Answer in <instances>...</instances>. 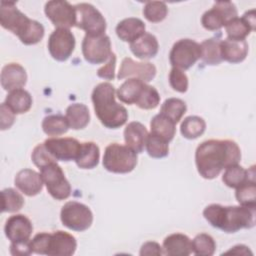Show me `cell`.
<instances>
[{
  "label": "cell",
  "mask_w": 256,
  "mask_h": 256,
  "mask_svg": "<svg viewBox=\"0 0 256 256\" xmlns=\"http://www.w3.org/2000/svg\"><path fill=\"white\" fill-rule=\"evenodd\" d=\"M240 160L241 150L232 140L210 139L202 142L195 152L197 171L205 179L216 178L223 169Z\"/></svg>",
  "instance_id": "obj_1"
},
{
  "label": "cell",
  "mask_w": 256,
  "mask_h": 256,
  "mask_svg": "<svg viewBox=\"0 0 256 256\" xmlns=\"http://www.w3.org/2000/svg\"><path fill=\"white\" fill-rule=\"evenodd\" d=\"M209 224L226 233H235L241 229H250L255 225V208L246 206H222L210 204L203 210Z\"/></svg>",
  "instance_id": "obj_2"
},
{
  "label": "cell",
  "mask_w": 256,
  "mask_h": 256,
  "mask_svg": "<svg viewBox=\"0 0 256 256\" xmlns=\"http://www.w3.org/2000/svg\"><path fill=\"white\" fill-rule=\"evenodd\" d=\"M0 24L4 29L17 35L25 45L37 44L42 40L45 32L41 23L28 18L18 10L14 2H1Z\"/></svg>",
  "instance_id": "obj_3"
},
{
  "label": "cell",
  "mask_w": 256,
  "mask_h": 256,
  "mask_svg": "<svg viewBox=\"0 0 256 256\" xmlns=\"http://www.w3.org/2000/svg\"><path fill=\"white\" fill-rule=\"evenodd\" d=\"M115 88L109 82H102L93 89L91 99L95 114L101 124L109 129L123 126L128 119L124 106L115 100Z\"/></svg>",
  "instance_id": "obj_4"
},
{
  "label": "cell",
  "mask_w": 256,
  "mask_h": 256,
  "mask_svg": "<svg viewBox=\"0 0 256 256\" xmlns=\"http://www.w3.org/2000/svg\"><path fill=\"white\" fill-rule=\"evenodd\" d=\"M118 99L126 104H135L141 109H154L160 103L158 91L137 78L126 80L117 90Z\"/></svg>",
  "instance_id": "obj_5"
},
{
  "label": "cell",
  "mask_w": 256,
  "mask_h": 256,
  "mask_svg": "<svg viewBox=\"0 0 256 256\" xmlns=\"http://www.w3.org/2000/svg\"><path fill=\"white\" fill-rule=\"evenodd\" d=\"M102 163L109 172L126 174L133 171L137 165V153L127 145L112 143L105 148Z\"/></svg>",
  "instance_id": "obj_6"
},
{
  "label": "cell",
  "mask_w": 256,
  "mask_h": 256,
  "mask_svg": "<svg viewBox=\"0 0 256 256\" xmlns=\"http://www.w3.org/2000/svg\"><path fill=\"white\" fill-rule=\"evenodd\" d=\"M60 219L62 224L68 229L82 232L90 228L93 222V214L85 204L69 201L62 206Z\"/></svg>",
  "instance_id": "obj_7"
},
{
  "label": "cell",
  "mask_w": 256,
  "mask_h": 256,
  "mask_svg": "<svg viewBox=\"0 0 256 256\" xmlns=\"http://www.w3.org/2000/svg\"><path fill=\"white\" fill-rule=\"evenodd\" d=\"M40 174L48 193L54 199L60 201L70 196L71 185L66 179L62 168L57 164V161L40 168Z\"/></svg>",
  "instance_id": "obj_8"
},
{
  "label": "cell",
  "mask_w": 256,
  "mask_h": 256,
  "mask_svg": "<svg viewBox=\"0 0 256 256\" xmlns=\"http://www.w3.org/2000/svg\"><path fill=\"white\" fill-rule=\"evenodd\" d=\"M77 12L76 27L84 30L86 35L101 36L106 30V21L103 15L89 3L75 5Z\"/></svg>",
  "instance_id": "obj_9"
},
{
  "label": "cell",
  "mask_w": 256,
  "mask_h": 256,
  "mask_svg": "<svg viewBox=\"0 0 256 256\" xmlns=\"http://www.w3.org/2000/svg\"><path fill=\"white\" fill-rule=\"evenodd\" d=\"M200 58V44L192 39H180L174 43L169 60L174 68L188 70Z\"/></svg>",
  "instance_id": "obj_10"
},
{
  "label": "cell",
  "mask_w": 256,
  "mask_h": 256,
  "mask_svg": "<svg viewBox=\"0 0 256 256\" xmlns=\"http://www.w3.org/2000/svg\"><path fill=\"white\" fill-rule=\"evenodd\" d=\"M238 15L236 6L231 1H217L201 18L202 26L209 31H216Z\"/></svg>",
  "instance_id": "obj_11"
},
{
  "label": "cell",
  "mask_w": 256,
  "mask_h": 256,
  "mask_svg": "<svg viewBox=\"0 0 256 256\" xmlns=\"http://www.w3.org/2000/svg\"><path fill=\"white\" fill-rule=\"evenodd\" d=\"M44 12L47 18L58 28L70 29L76 26L77 23V12L75 6L71 5L67 1L53 0L48 1L45 4Z\"/></svg>",
  "instance_id": "obj_12"
},
{
  "label": "cell",
  "mask_w": 256,
  "mask_h": 256,
  "mask_svg": "<svg viewBox=\"0 0 256 256\" xmlns=\"http://www.w3.org/2000/svg\"><path fill=\"white\" fill-rule=\"evenodd\" d=\"M82 53L84 59L90 64H101L108 61L111 51V41L107 35H85L82 41Z\"/></svg>",
  "instance_id": "obj_13"
},
{
  "label": "cell",
  "mask_w": 256,
  "mask_h": 256,
  "mask_svg": "<svg viewBox=\"0 0 256 256\" xmlns=\"http://www.w3.org/2000/svg\"><path fill=\"white\" fill-rule=\"evenodd\" d=\"M48 50L56 61H66L74 51L75 37L70 29H55L48 39Z\"/></svg>",
  "instance_id": "obj_14"
},
{
  "label": "cell",
  "mask_w": 256,
  "mask_h": 256,
  "mask_svg": "<svg viewBox=\"0 0 256 256\" xmlns=\"http://www.w3.org/2000/svg\"><path fill=\"white\" fill-rule=\"evenodd\" d=\"M44 145L48 152L57 161L76 160L81 149V143L74 138H49L45 140Z\"/></svg>",
  "instance_id": "obj_15"
},
{
  "label": "cell",
  "mask_w": 256,
  "mask_h": 256,
  "mask_svg": "<svg viewBox=\"0 0 256 256\" xmlns=\"http://www.w3.org/2000/svg\"><path fill=\"white\" fill-rule=\"evenodd\" d=\"M33 231L31 221L23 214L10 216L4 226V232L11 243H22L30 241Z\"/></svg>",
  "instance_id": "obj_16"
},
{
  "label": "cell",
  "mask_w": 256,
  "mask_h": 256,
  "mask_svg": "<svg viewBox=\"0 0 256 256\" xmlns=\"http://www.w3.org/2000/svg\"><path fill=\"white\" fill-rule=\"evenodd\" d=\"M77 248V241L74 236L64 231L49 233L45 255L49 256H70Z\"/></svg>",
  "instance_id": "obj_17"
},
{
  "label": "cell",
  "mask_w": 256,
  "mask_h": 256,
  "mask_svg": "<svg viewBox=\"0 0 256 256\" xmlns=\"http://www.w3.org/2000/svg\"><path fill=\"white\" fill-rule=\"evenodd\" d=\"M155 75L156 67L152 63L136 62L130 57H126L122 60L117 78L120 80L127 77H133L144 82H149L154 79Z\"/></svg>",
  "instance_id": "obj_18"
},
{
  "label": "cell",
  "mask_w": 256,
  "mask_h": 256,
  "mask_svg": "<svg viewBox=\"0 0 256 256\" xmlns=\"http://www.w3.org/2000/svg\"><path fill=\"white\" fill-rule=\"evenodd\" d=\"M14 183L23 194L29 197L39 194L44 184L41 174L32 169L20 170L15 176Z\"/></svg>",
  "instance_id": "obj_19"
},
{
  "label": "cell",
  "mask_w": 256,
  "mask_h": 256,
  "mask_svg": "<svg viewBox=\"0 0 256 256\" xmlns=\"http://www.w3.org/2000/svg\"><path fill=\"white\" fill-rule=\"evenodd\" d=\"M1 86L6 91L21 89L27 82V74L20 64L9 63L2 68Z\"/></svg>",
  "instance_id": "obj_20"
},
{
  "label": "cell",
  "mask_w": 256,
  "mask_h": 256,
  "mask_svg": "<svg viewBox=\"0 0 256 256\" xmlns=\"http://www.w3.org/2000/svg\"><path fill=\"white\" fill-rule=\"evenodd\" d=\"M248 43L246 40L235 41L225 39L220 41V50L222 60L231 64H237L245 60L248 54Z\"/></svg>",
  "instance_id": "obj_21"
},
{
  "label": "cell",
  "mask_w": 256,
  "mask_h": 256,
  "mask_svg": "<svg viewBox=\"0 0 256 256\" xmlns=\"http://www.w3.org/2000/svg\"><path fill=\"white\" fill-rule=\"evenodd\" d=\"M163 252L168 256H188L192 253V241L185 234H171L163 241Z\"/></svg>",
  "instance_id": "obj_22"
},
{
  "label": "cell",
  "mask_w": 256,
  "mask_h": 256,
  "mask_svg": "<svg viewBox=\"0 0 256 256\" xmlns=\"http://www.w3.org/2000/svg\"><path fill=\"white\" fill-rule=\"evenodd\" d=\"M148 131L146 127L137 121L130 122L124 130V140L126 145L136 153H141L144 150Z\"/></svg>",
  "instance_id": "obj_23"
},
{
  "label": "cell",
  "mask_w": 256,
  "mask_h": 256,
  "mask_svg": "<svg viewBox=\"0 0 256 256\" xmlns=\"http://www.w3.org/2000/svg\"><path fill=\"white\" fill-rule=\"evenodd\" d=\"M145 24L141 19L129 17L117 24L116 34L122 41L132 43L145 33Z\"/></svg>",
  "instance_id": "obj_24"
},
{
  "label": "cell",
  "mask_w": 256,
  "mask_h": 256,
  "mask_svg": "<svg viewBox=\"0 0 256 256\" xmlns=\"http://www.w3.org/2000/svg\"><path fill=\"white\" fill-rule=\"evenodd\" d=\"M159 44L157 38L148 32H145L134 42L130 43L131 52L139 59H151L158 53Z\"/></svg>",
  "instance_id": "obj_25"
},
{
  "label": "cell",
  "mask_w": 256,
  "mask_h": 256,
  "mask_svg": "<svg viewBox=\"0 0 256 256\" xmlns=\"http://www.w3.org/2000/svg\"><path fill=\"white\" fill-rule=\"evenodd\" d=\"M252 177H255V166H252L250 170H246L242 166L235 164L225 168L222 181L230 188H238Z\"/></svg>",
  "instance_id": "obj_26"
},
{
  "label": "cell",
  "mask_w": 256,
  "mask_h": 256,
  "mask_svg": "<svg viewBox=\"0 0 256 256\" xmlns=\"http://www.w3.org/2000/svg\"><path fill=\"white\" fill-rule=\"evenodd\" d=\"M66 119L69 127L74 130H80L85 128L90 121L89 109L82 103H74L66 109Z\"/></svg>",
  "instance_id": "obj_27"
},
{
  "label": "cell",
  "mask_w": 256,
  "mask_h": 256,
  "mask_svg": "<svg viewBox=\"0 0 256 256\" xmlns=\"http://www.w3.org/2000/svg\"><path fill=\"white\" fill-rule=\"evenodd\" d=\"M15 114H23L32 106V97L24 89H16L9 92L4 102Z\"/></svg>",
  "instance_id": "obj_28"
},
{
  "label": "cell",
  "mask_w": 256,
  "mask_h": 256,
  "mask_svg": "<svg viewBox=\"0 0 256 256\" xmlns=\"http://www.w3.org/2000/svg\"><path fill=\"white\" fill-rule=\"evenodd\" d=\"M100 150L94 142L81 143V149L76 158V165L81 169H93L99 163Z\"/></svg>",
  "instance_id": "obj_29"
},
{
  "label": "cell",
  "mask_w": 256,
  "mask_h": 256,
  "mask_svg": "<svg viewBox=\"0 0 256 256\" xmlns=\"http://www.w3.org/2000/svg\"><path fill=\"white\" fill-rule=\"evenodd\" d=\"M175 125L176 124L173 121H171L166 116L159 113L155 115L150 122L151 133L163 138L169 143L175 136V132H176Z\"/></svg>",
  "instance_id": "obj_30"
},
{
  "label": "cell",
  "mask_w": 256,
  "mask_h": 256,
  "mask_svg": "<svg viewBox=\"0 0 256 256\" xmlns=\"http://www.w3.org/2000/svg\"><path fill=\"white\" fill-rule=\"evenodd\" d=\"M200 58L207 65H219L223 61L221 57L220 41L215 38L204 40L200 44Z\"/></svg>",
  "instance_id": "obj_31"
},
{
  "label": "cell",
  "mask_w": 256,
  "mask_h": 256,
  "mask_svg": "<svg viewBox=\"0 0 256 256\" xmlns=\"http://www.w3.org/2000/svg\"><path fill=\"white\" fill-rule=\"evenodd\" d=\"M206 130V122L199 116L186 117L180 126V132L186 139H196L200 137Z\"/></svg>",
  "instance_id": "obj_32"
},
{
  "label": "cell",
  "mask_w": 256,
  "mask_h": 256,
  "mask_svg": "<svg viewBox=\"0 0 256 256\" xmlns=\"http://www.w3.org/2000/svg\"><path fill=\"white\" fill-rule=\"evenodd\" d=\"M186 103L179 98H168L161 106L160 114L166 116L168 119L177 124L182 116L186 113Z\"/></svg>",
  "instance_id": "obj_33"
},
{
  "label": "cell",
  "mask_w": 256,
  "mask_h": 256,
  "mask_svg": "<svg viewBox=\"0 0 256 256\" xmlns=\"http://www.w3.org/2000/svg\"><path fill=\"white\" fill-rule=\"evenodd\" d=\"M42 129L48 136H59L66 133L69 124L66 117L62 115H48L42 121Z\"/></svg>",
  "instance_id": "obj_34"
},
{
  "label": "cell",
  "mask_w": 256,
  "mask_h": 256,
  "mask_svg": "<svg viewBox=\"0 0 256 256\" xmlns=\"http://www.w3.org/2000/svg\"><path fill=\"white\" fill-rule=\"evenodd\" d=\"M235 197L238 203L242 206L255 208L256 207V181L255 177L248 179L244 184L236 188Z\"/></svg>",
  "instance_id": "obj_35"
},
{
  "label": "cell",
  "mask_w": 256,
  "mask_h": 256,
  "mask_svg": "<svg viewBox=\"0 0 256 256\" xmlns=\"http://www.w3.org/2000/svg\"><path fill=\"white\" fill-rule=\"evenodd\" d=\"M227 39L235 40V41H241L245 40V38L250 34L253 29L250 27V25L243 19V17L239 18L236 17L229 21L225 25Z\"/></svg>",
  "instance_id": "obj_36"
},
{
  "label": "cell",
  "mask_w": 256,
  "mask_h": 256,
  "mask_svg": "<svg viewBox=\"0 0 256 256\" xmlns=\"http://www.w3.org/2000/svg\"><path fill=\"white\" fill-rule=\"evenodd\" d=\"M145 147L148 155L152 158H156V159L164 158L169 153L168 142L163 138L157 135H154L152 133L148 134Z\"/></svg>",
  "instance_id": "obj_37"
},
{
  "label": "cell",
  "mask_w": 256,
  "mask_h": 256,
  "mask_svg": "<svg viewBox=\"0 0 256 256\" xmlns=\"http://www.w3.org/2000/svg\"><path fill=\"white\" fill-rule=\"evenodd\" d=\"M216 249V243L212 236L206 233H201L195 236L192 240V252L200 256H211Z\"/></svg>",
  "instance_id": "obj_38"
},
{
  "label": "cell",
  "mask_w": 256,
  "mask_h": 256,
  "mask_svg": "<svg viewBox=\"0 0 256 256\" xmlns=\"http://www.w3.org/2000/svg\"><path fill=\"white\" fill-rule=\"evenodd\" d=\"M2 196V212H17L24 205V199L22 195L13 188L3 189Z\"/></svg>",
  "instance_id": "obj_39"
},
{
  "label": "cell",
  "mask_w": 256,
  "mask_h": 256,
  "mask_svg": "<svg viewBox=\"0 0 256 256\" xmlns=\"http://www.w3.org/2000/svg\"><path fill=\"white\" fill-rule=\"evenodd\" d=\"M168 13L167 5L162 1H149L146 2L143 8L144 17L152 23L163 21Z\"/></svg>",
  "instance_id": "obj_40"
},
{
  "label": "cell",
  "mask_w": 256,
  "mask_h": 256,
  "mask_svg": "<svg viewBox=\"0 0 256 256\" xmlns=\"http://www.w3.org/2000/svg\"><path fill=\"white\" fill-rule=\"evenodd\" d=\"M169 83L173 90L184 93L188 89V77L183 72V70H180L178 68H172L169 73Z\"/></svg>",
  "instance_id": "obj_41"
},
{
  "label": "cell",
  "mask_w": 256,
  "mask_h": 256,
  "mask_svg": "<svg viewBox=\"0 0 256 256\" xmlns=\"http://www.w3.org/2000/svg\"><path fill=\"white\" fill-rule=\"evenodd\" d=\"M31 159L32 162L35 164V166H37L39 169L42 168L43 166L51 163V162H55L57 161L46 149L44 143L43 144H39L37 145L32 152L31 155Z\"/></svg>",
  "instance_id": "obj_42"
},
{
  "label": "cell",
  "mask_w": 256,
  "mask_h": 256,
  "mask_svg": "<svg viewBox=\"0 0 256 256\" xmlns=\"http://www.w3.org/2000/svg\"><path fill=\"white\" fill-rule=\"evenodd\" d=\"M115 67H116V55L112 52L107 63L98 69L97 76L106 80H113L115 77Z\"/></svg>",
  "instance_id": "obj_43"
},
{
  "label": "cell",
  "mask_w": 256,
  "mask_h": 256,
  "mask_svg": "<svg viewBox=\"0 0 256 256\" xmlns=\"http://www.w3.org/2000/svg\"><path fill=\"white\" fill-rule=\"evenodd\" d=\"M0 115H1V118H0L1 130L9 129L15 121V113L5 103H2L0 106Z\"/></svg>",
  "instance_id": "obj_44"
},
{
  "label": "cell",
  "mask_w": 256,
  "mask_h": 256,
  "mask_svg": "<svg viewBox=\"0 0 256 256\" xmlns=\"http://www.w3.org/2000/svg\"><path fill=\"white\" fill-rule=\"evenodd\" d=\"M139 254L141 256H145V255H163V248L160 246V244H158L157 242L154 241H148L145 242L140 249Z\"/></svg>",
  "instance_id": "obj_45"
},
{
  "label": "cell",
  "mask_w": 256,
  "mask_h": 256,
  "mask_svg": "<svg viewBox=\"0 0 256 256\" xmlns=\"http://www.w3.org/2000/svg\"><path fill=\"white\" fill-rule=\"evenodd\" d=\"M10 253L14 256L16 255H30L32 254V249L30 247V241L22 242V243H11L10 245Z\"/></svg>",
  "instance_id": "obj_46"
},
{
  "label": "cell",
  "mask_w": 256,
  "mask_h": 256,
  "mask_svg": "<svg viewBox=\"0 0 256 256\" xmlns=\"http://www.w3.org/2000/svg\"><path fill=\"white\" fill-rule=\"evenodd\" d=\"M243 19L250 25V27L253 29V31L256 28V16H255V10L251 9L247 12L244 13V15L242 16Z\"/></svg>",
  "instance_id": "obj_47"
},
{
  "label": "cell",
  "mask_w": 256,
  "mask_h": 256,
  "mask_svg": "<svg viewBox=\"0 0 256 256\" xmlns=\"http://www.w3.org/2000/svg\"><path fill=\"white\" fill-rule=\"evenodd\" d=\"M226 253H233V254H241V255H247L250 254L252 255V252L248 249L247 246L245 245H236Z\"/></svg>",
  "instance_id": "obj_48"
}]
</instances>
